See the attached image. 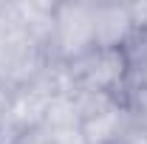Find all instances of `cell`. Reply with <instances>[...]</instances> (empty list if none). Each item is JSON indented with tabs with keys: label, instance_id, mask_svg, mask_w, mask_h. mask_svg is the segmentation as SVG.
<instances>
[{
	"label": "cell",
	"instance_id": "obj_1",
	"mask_svg": "<svg viewBox=\"0 0 147 144\" xmlns=\"http://www.w3.org/2000/svg\"><path fill=\"white\" fill-rule=\"evenodd\" d=\"M48 65V48L20 20L14 3H0V102L37 79Z\"/></svg>",
	"mask_w": 147,
	"mask_h": 144
},
{
	"label": "cell",
	"instance_id": "obj_2",
	"mask_svg": "<svg viewBox=\"0 0 147 144\" xmlns=\"http://www.w3.org/2000/svg\"><path fill=\"white\" fill-rule=\"evenodd\" d=\"M62 73L68 90L125 99L130 82V59L125 48H93L91 54L62 65Z\"/></svg>",
	"mask_w": 147,
	"mask_h": 144
},
{
	"label": "cell",
	"instance_id": "obj_3",
	"mask_svg": "<svg viewBox=\"0 0 147 144\" xmlns=\"http://www.w3.org/2000/svg\"><path fill=\"white\" fill-rule=\"evenodd\" d=\"M79 110V136L85 144H119L136 124V113L125 99H113L102 93L71 90Z\"/></svg>",
	"mask_w": 147,
	"mask_h": 144
},
{
	"label": "cell",
	"instance_id": "obj_4",
	"mask_svg": "<svg viewBox=\"0 0 147 144\" xmlns=\"http://www.w3.org/2000/svg\"><path fill=\"white\" fill-rule=\"evenodd\" d=\"M96 48V6L57 3L54 28L48 40V62L68 65Z\"/></svg>",
	"mask_w": 147,
	"mask_h": 144
},
{
	"label": "cell",
	"instance_id": "obj_5",
	"mask_svg": "<svg viewBox=\"0 0 147 144\" xmlns=\"http://www.w3.org/2000/svg\"><path fill=\"white\" fill-rule=\"evenodd\" d=\"M136 34L130 6H96V48H125Z\"/></svg>",
	"mask_w": 147,
	"mask_h": 144
},
{
	"label": "cell",
	"instance_id": "obj_6",
	"mask_svg": "<svg viewBox=\"0 0 147 144\" xmlns=\"http://www.w3.org/2000/svg\"><path fill=\"white\" fill-rule=\"evenodd\" d=\"M130 11L136 20V34L125 45V54L130 59V71H139V68H147V3L130 6Z\"/></svg>",
	"mask_w": 147,
	"mask_h": 144
},
{
	"label": "cell",
	"instance_id": "obj_7",
	"mask_svg": "<svg viewBox=\"0 0 147 144\" xmlns=\"http://www.w3.org/2000/svg\"><path fill=\"white\" fill-rule=\"evenodd\" d=\"M125 102L130 105V110L136 113V119L147 124V68L130 71V82L125 90Z\"/></svg>",
	"mask_w": 147,
	"mask_h": 144
},
{
	"label": "cell",
	"instance_id": "obj_8",
	"mask_svg": "<svg viewBox=\"0 0 147 144\" xmlns=\"http://www.w3.org/2000/svg\"><path fill=\"white\" fill-rule=\"evenodd\" d=\"M37 144H85L79 136V127H65V130H51V127H37L31 133Z\"/></svg>",
	"mask_w": 147,
	"mask_h": 144
},
{
	"label": "cell",
	"instance_id": "obj_9",
	"mask_svg": "<svg viewBox=\"0 0 147 144\" xmlns=\"http://www.w3.org/2000/svg\"><path fill=\"white\" fill-rule=\"evenodd\" d=\"M14 144H37V141L31 139V133H26V136H23V139H17Z\"/></svg>",
	"mask_w": 147,
	"mask_h": 144
},
{
	"label": "cell",
	"instance_id": "obj_10",
	"mask_svg": "<svg viewBox=\"0 0 147 144\" xmlns=\"http://www.w3.org/2000/svg\"><path fill=\"white\" fill-rule=\"evenodd\" d=\"M0 122H3V102H0Z\"/></svg>",
	"mask_w": 147,
	"mask_h": 144
}]
</instances>
